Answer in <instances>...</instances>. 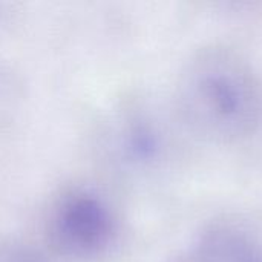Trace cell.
<instances>
[{"label": "cell", "mask_w": 262, "mask_h": 262, "mask_svg": "<svg viewBox=\"0 0 262 262\" xmlns=\"http://www.w3.org/2000/svg\"><path fill=\"white\" fill-rule=\"evenodd\" d=\"M120 218L106 196L91 187H68L55 195L43 218L51 253L68 262L107 258L120 239Z\"/></svg>", "instance_id": "2"}, {"label": "cell", "mask_w": 262, "mask_h": 262, "mask_svg": "<svg viewBox=\"0 0 262 262\" xmlns=\"http://www.w3.org/2000/svg\"><path fill=\"white\" fill-rule=\"evenodd\" d=\"M180 262H262L261 238L236 221H215L196 238Z\"/></svg>", "instance_id": "4"}, {"label": "cell", "mask_w": 262, "mask_h": 262, "mask_svg": "<svg viewBox=\"0 0 262 262\" xmlns=\"http://www.w3.org/2000/svg\"><path fill=\"white\" fill-rule=\"evenodd\" d=\"M181 123L212 143L230 144L262 123V81L249 58L224 43H209L183 63L173 89Z\"/></svg>", "instance_id": "1"}, {"label": "cell", "mask_w": 262, "mask_h": 262, "mask_svg": "<svg viewBox=\"0 0 262 262\" xmlns=\"http://www.w3.org/2000/svg\"><path fill=\"white\" fill-rule=\"evenodd\" d=\"M8 91V83H6V77L5 74L0 71V98H5V94Z\"/></svg>", "instance_id": "6"}, {"label": "cell", "mask_w": 262, "mask_h": 262, "mask_svg": "<svg viewBox=\"0 0 262 262\" xmlns=\"http://www.w3.org/2000/svg\"><path fill=\"white\" fill-rule=\"evenodd\" d=\"M101 147L107 160L123 170H147L166 152V134L158 118L143 104L117 111L106 123Z\"/></svg>", "instance_id": "3"}, {"label": "cell", "mask_w": 262, "mask_h": 262, "mask_svg": "<svg viewBox=\"0 0 262 262\" xmlns=\"http://www.w3.org/2000/svg\"><path fill=\"white\" fill-rule=\"evenodd\" d=\"M0 262H51L48 255L29 243L0 236Z\"/></svg>", "instance_id": "5"}]
</instances>
